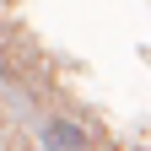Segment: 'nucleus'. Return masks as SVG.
I'll return each mask as SVG.
<instances>
[{
    "mask_svg": "<svg viewBox=\"0 0 151 151\" xmlns=\"http://www.w3.org/2000/svg\"><path fill=\"white\" fill-rule=\"evenodd\" d=\"M135 151H140V146H135Z\"/></svg>",
    "mask_w": 151,
    "mask_h": 151,
    "instance_id": "2",
    "label": "nucleus"
},
{
    "mask_svg": "<svg viewBox=\"0 0 151 151\" xmlns=\"http://www.w3.org/2000/svg\"><path fill=\"white\" fill-rule=\"evenodd\" d=\"M43 146L49 151H86V135L76 124H65V119H54L49 129H43Z\"/></svg>",
    "mask_w": 151,
    "mask_h": 151,
    "instance_id": "1",
    "label": "nucleus"
}]
</instances>
